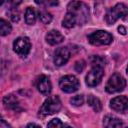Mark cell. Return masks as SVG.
<instances>
[{"instance_id": "7a4b0ae2", "label": "cell", "mask_w": 128, "mask_h": 128, "mask_svg": "<svg viewBox=\"0 0 128 128\" xmlns=\"http://www.w3.org/2000/svg\"><path fill=\"white\" fill-rule=\"evenodd\" d=\"M61 100L58 96L48 97L39 109V116L45 117L47 115L55 114L61 109Z\"/></svg>"}, {"instance_id": "9a60e30c", "label": "cell", "mask_w": 128, "mask_h": 128, "mask_svg": "<svg viewBox=\"0 0 128 128\" xmlns=\"http://www.w3.org/2000/svg\"><path fill=\"white\" fill-rule=\"evenodd\" d=\"M25 21L29 25H33L36 22V12L32 7H28L25 11Z\"/></svg>"}, {"instance_id": "6da1fadb", "label": "cell", "mask_w": 128, "mask_h": 128, "mask_svg": "<svg viewBox=\"0 0 128 128\" xmlns=\"http://www.w3.org/2000/svg\"><path fill=\"white\" fill-rule=\"evenodd\" d=\"M67 12L75 18L76 25H84L89 18V8L81 1H71L67 6Z\"/></svg>"}, {"instance_id": "ac0fdd59", "label": "cell", "mask_w": 128, "mask_h": 128, "mask_svg": "<svg viewBox=\"0 0 128 128\" xmlns=\"http://www.w3.org/2000/svg\"><path fill=\"white\" fill-rule=\"evenodd\" d=\"M62 25L65 28H72V27H74L76 25L75 18L73 17V15L71 13H69V12L66 13V15H65V17H64V19L62 21Z\"/></svg>"}, {"instance_id": "ffe728a7", "label": "cell", "mask_w": 128, "mask_h": 128, "mask_svg": "<svg viewBox=\"0 0 128 128\" xmlns=\"http://www.w3.org/2000/svg\"><path fill=\"white\" fill-rule=\"evenodd\" d=\"M105 62H106L105 59L103 57H101V56H98V55L93 56L91 58V65L92 66H103L104 67Z\"/></svg>"}, {"instance_id": "4fadbf2b", "label": "cell", "mask_w": 128, "mask_h": 128, "mask_svg": "<svg viewBox=\"0 0 128 128\" xmlns=\"http://www.w3.org/2000/svg\"><path fill=\"white\" fill-rule=\"evenodd\" d=\"M46 41L50 45H58L64 41V36L57 30H51L46 35Z\"/></svg>"}, {"instance_id": "603a6c76", "label": "cell", "mask_w": 128, "mask_h": 128, "mask_svg": "<svg viewBox=\"0 0 128 128\" xmlns=\"http://www.w3.org/2000/svg\"><path fill=\"white\" fill-rule=\"evenodd\" d=\"M70 102L72 105L74 106H81L84 102V97L82 95H77V96H74L70 99Z\"/></svg>"}, {"instance_id": "d6986e66", "label": "cell", "mask_w": 128, "mask_h": 128, "mask_svg": "<svg viewBox=\"0 0 128 128\" xmlns=\"http://www.w3.org/2000/svg\"><path fill=\"white\" fill-rule=\"evenodd\" d=\"M39 19L42 23L48 24L52 21V15H51V13H49L47 11H41V12H39Z\"/></svg>"}, {"instance_id": "9c48e42d", "label": "cell", "mask_w": 128, "mask_h": 128, "mask_svg": "<svg viewBox=\"0 0 128 128\" xmlns=\"http://www.w3.org/2000/svg\"><path fill=\"white\" fill-rule=\"evenodd\" d=\"M70 58V51L67 47H59L54 53V64L56 66H62L67 63Z\"/></svg>"}, {"instance_id": "cb8c5ba5", "label": "cell", "mask_w": 128, "mask_h": 128, "mask_svg": "<svg viewBox=\"0 0 128 128\" xmlns=\"http://www.w3.org/2000/svg\"><path fill=\"white\" fill-rule=\"evenodd\" d=\"M85 66H86L85 61H84V60H79V61H77V62L75 63V65H74V69H75L76 72L80 73V72H82V71L84 70Z\"/></svg>"}, {"instance_id": "277c9868", "label": "cell", "mask_w": 128, "mask_h": 128, "mask_svg": "<svg viewBox=\"0 0 128 128\" xmlns=\"http://www.w3.org/2000/svg\"><path fill=\"white\" fill-rule=\"evenodd\" d=\"M126 86V81L122 75L119 73H114L108 80L105 86V90L108 93H116L124 90Z\"/></svg>"}, {"instance_id": "7402d4cb", "label": "cell", "mask_w": 128, "mask_h": 128, "mask_svg": "<svg viewBox=\"0 0 128 128\" xmlns=\"http://www.w3.org/2000/svg\"><path fill=\"white\" fill-rule=\"evenodd\" d=\"M36 4L38 5H44V6H57L58 0H34Z\"/></svg>"}, {"instance_id": "8992f818", "label": "cell", "mask_w": 128, "mask_h": 128, "mask_svg": "<svg viewBox=\"0 0 128 128\" xmlns=\"http://www.w3.org/2000/svg\"><path fill=\"white\" fill-rule=\"evenodd\" d=\"M79 80L74 75H66L59 80V86L65 93H73L79 88Z\"/></svg>"}, {"instance_id": "ba28073f", "label": "cell", "mask_w": 128, "mask_h": 128, "mask_svg": "<svg viewBox=\"0 0 128 128\" xmlns=\"http://www.w3.org/2000/svg\"><path fill=\"white\" fill-rule=\"evenodd\" d=\"M31 49V42L28 37H18L13 42V50L21 57H26Z\"/></svg>"}, {"instance_id": "2e32d148", "label": "cell", "mask_w": 128, "mask_h": 128, "mask_svg": "<svg viewBox=\"0 0 128 128\" xmlns=\"http://www.w3.org/2000/svg\"><path fill=\"white\" fill-rule=\"evenodd\" d=\"M88 104L93 108V110L96 112V113H98V112H100L101 111V109H102V104H101V102H100V100L97 98V97H95V96H93V95H90L89 97H88Z\"/></svg>"}, {"instance_id": "e0dca14e", "label": "cell", "mask_w": 128, "mask_h": 128, "mask_svg": "<svg viewBox=\"0 0 128 128\" xmlns=\"http://www.w3.org/2000/svg\"><path fill=\"white\" fill-rule=\"evenodd\" d=\"M12 30L11 24L6 21L5 19L0 18V36H6L8 35Z\"/></svg>"}, {"instance_id": "f546056e", "label": "cell", "mask_w": 128, "mask_h": 128, "mask_svg": "<svg viewBox=\"0 0 128 128\" xmlns=\"http://www.w3.org/2000/svg\"><path fill=\"white\" fill-rule=\"evenodd\" d=\"M3 1H4V0H0V6L3 4Z\"/></svg>"}, {"instance_id": "4dcf8cb0", "label": "cell", "mask_w": 128, "mask_h": 128, "mask_svg": "<svg viewBox=\"0 0 128 128\" xmlns=\"http://www.w3.org/2000/svg\"><path fill=\"white\" fill-rule=\"evenodd\" d=\"M0 117H1V116H0Z\"/></svg>"}, {"instance_id": "4316f807", "label": "cell", "mask_w": 128, "mask_h": 128, "mask_svg": "<svg viewBox=\"0 0 128 128\" xmlns=\"http://www.w3.org/2000/svg\"><path fill=\"white\" fill-rule=\"evenodd\" d=\"M118 31H119V33H121L122 35H125V34H126V29H125L124 26H119V27H118Z\"/></svg>"}, {"instance_id": "3957f363", "label": "cell", "mask_w": 128, "mask_h": 128, "mask_svg": "<svg viewBox=\"0 0 128 128\" xmlns=\"http://www.w3.org/2000/svg\"><path fill=\"white\" fill-rule=\"evenodd\" d=\"M127 16V7L123 3H118L114 7L110 8L106 15H105V21L107 24H113L115 23L119 18H123Z\"/></svg>"}, {"instance_id": "d4e9b609", "label": "cell", "mask_w": 128, "mask_h": 128, "mask_svg": "<svg viewBox=\"0 0 128 128\" xmlns=\"http://www.w3.org/2000/svg\"><path fill=\"white\" fill-rule=\"evenodd\" d=\"M47 126H48V127H63V126H65V125H64V123L61 122L60 119L56 118V119H52V120L47 124Z\"/></svg>"}, {"instance_id": "5bb4252c", "label": "cell", "mask_w": 128, "mask_h": 128, "mask_svg": "<svg viewBox=\"0 0 128 128\" xmlns=\"http://www.w3.org/2000/svg\"><path fill=\"white\" fill-rule=\"evenodd\" d=\"M103 125L105 127H121L124 124L119 118L112 116V115H107L103 119Z\"/></svg>"}, {"instance_id": "83f0119b", "label": "cell", "mask_w": 128, "mask_h": 128, "mask_svg": "<svg viewBox=\"0 0 128 128\" xmlns=\"http://www.w3.org/2000/svg\"><path fill=\"white\" fill-rule=\"evenodd\" d=\"M10 125L7 123V122H5L3 119H1V117H0V127H9Z\"/></svg>"}, {"instance_id": "7c38bea8", "label": "cell", "mask_w": 128, "mask_h": 128, "mask_svg": "<svg viewBox=\"0 0 128 128\" xmlns=\"http://www.w3.org/2000/svg\"><path fill=\"white\" fill-rule=\"evenodd\" d=\"M3 104H4L6 109H9V110H12L15 112H19L22 110V107L20 105L18 98L13 94L6 95L3 99Z\"/></svg>"}, {"instance_id": "5b68a950", "label": "cell", "mask_w": 128, "mask_h": 128, "mask_svg": "<svg viewBox=\"0 0 128 128\" xmlns=\"http://www.w3.org/2000/svg\"><path fill=\"white\" fill-rule=\"evenodd\" d=\"M112 35L104 30H98L93 32L88 36V40L92 45L101 46V45H108L112 42Z\"/></svg>"}, {"instance_id": "44dd1931", "label": "cell", "mask_w": 128, "mask_h": 128, "mask_svg": "<svg viewBox=\"0 0 128 128\" xmlns=\"http://www.w3.org/2000/svg\"><path fill=\"white\" fill-rule=\"evenodd\" d=\"M8 15H9L10 19L13 22H18L19 19H20V13L15 7L14 8H10V10L8 11Z\"/></svg>"}, {"instance_id": "30bf717a", "label": "cell", "mask_w": 128, "mask_h": 128, "mask_svg": "<svg viewBox=\"0 0 128 128\" xmlns=\"http://www.w3.org/2000/svg\"><path fill=\"white\" fill-rule=\"evenodd\" d=\"M110 107L117 112L125 113L128 108V99L126 96H117L110 101Z\"/></svg>"}, {"instance_id": "484cf974", "label": "cell", "mask_w": 128, "mask_h": 128, "mask_svg": "<svg viewBox=\"0 0 128 128\" xmlns=\"http://www.w3.org/2000/svg\"><path fill=\"white\" fill-rule=\"evenodd\" d=\"M7 2L11 6V8H14V7H17L19 4H21L22 0H7Z\"/></svg>"}, {"instance_id": "52a82bcc", "label": "cell", "mask_w": 128, "mask_h": 128, "mask_svg": "<svg viewBox=\"0 0 128 128\" xmlns=\"http://www.w3.org/2000/svg\"><path fill=\"white\" fill-rule=\"evenodd\" d=\"M104 76V67L103 66H92L91 70L86 75V84L90 87L98 85Z\"/></svg>"}, {"instance_id": "f1b7e54d", "label": "cell", "mask_w": 128, "mask_h": 128, "mask_svg": "<svg viewBox=\"0 0 128 128\" xmlns=\"http://www.w3.org/2000/svg\"><path fill=\"white\" fill-rule=\"evenodd\" d=\"M27 127H40V126L37 125V124H34V123H30V124L27 125Z\"/></svg>"}, {"instance_id": "8fae6325", "label": "cell", "mask_w": 128, "mask_h": 128, "mask_svg": "<svg viewBox=\"0 0 128 128\" xmlns=\"http://www.w3.org/2000/svg\"><path fill=\"white\" fill-rule=\"evenodd\" d=\"M36 87H37L38 91L43 95H49L52 90V85H51L50 79L45 75H41L37 78Z\"/></svg>"}]
</instances>
